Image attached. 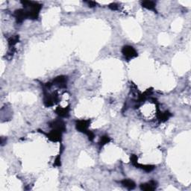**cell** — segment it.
I'll list each match as a JSON object with an SVG mask.
<instances>
[{
	"instance_id": "8fae6325",
	"label": "cell",
	"mask_w": 191,
	"mask_h": 191,
	"mask_svg": "<svg viewBox=\"0 0 191 191\" xmlns=\"http://www.w3.org/2000/svg\"><path fill=\"white\" fill-rule=\"evenodd\" d=\"M171 113L169 111H165V112L162 113L161 111H159V110L158 109V113H157V117H158V120L161 122H165L167 121L168 119L171 117Z\"/></svg>"
},
{
	"instance_id": "6da1fadb",
	"label": "cell",
	"mask_w": 191,
	"mask_h": 191,
	"mask_svg": "<svg viewBox=\"0 0 191 191\" xmlns=\"http://www.w3.org/2000/svg\"><path fill=\"white\" fill-rule=\"evenodd\" d=\"M23 5L24 8L27 11L28 16L29 19H36L38 17L40 11L42 8V5L35 2H28L24 1L21 2Z\"/></svg>"
},
{
	"instance_id": "5b68a950",
	"label": "cell",
	"mask_w": 191,
	"mask_h": 191,
	"mask_svg": "<svg viewBox=\"0 0 191 191\" xmlns=\"http://www.w3.org/2000/svg\"><path fill=\"white\" fill-rule=\"evenodd\" d=\"M41 133H44L43 131H40ZM46 135L49 140H50L52 142H58L61 140V137H62V132L58 130H53L50 131L49 133H44Z\"/></svg>"
},
{
	"instance_id": "5bb4252c",
	"label": "cell",
	"mask_w": 191,
	"mask_h": 191,
	"mask_svg": "<svg viewBox=\"0 0 191 191\" xmlns=\"http://www.w3.org/2000/svg\"><path fill=\"white\" fill-rule=\"evenodd\" d=\"M134 167H136L137 168H140L142 169H143V170H145L146 172H151V171H152L153 169H155V166L152 165H143V164H140L139 163H137L136 164L134 165Z\"/></svg>"
},
{
	"instance_id": "9c48e42d",
	"label": "cell",
	"mask_w": 191,
	"mask_h": 191,
	"mask_svg": "<svg viewBox=\"0 0 191 191\" xmlns=\"http://www.w3.org/2000/svg\"><path fill=\"white\" fill-rule=\"evenodd\" d=\"M157 187V182L155 181H149L148 183L145 184H142L140 185V189L142 190H145V191H152L155 190Z\"/></svg>"
},
{
	"instance_id": "4fadbf2b",
	"label": "cell",
	"mask_w": 191,
	"mask_h": 191,
	"mask_svg": "<svg viewBox=\"0 0 191 191\" xmlns=\"http://www.w3.org/2000/svg\"><path fill=\"white\" fill-rule=\"evenodd\" d=\"M121 184L123 185L124 187H126L128 190H133V189L135 188V183L131 179H124L121 181Z\"/></svg>"
},
{
	"instance_id": "30bf717a",
	"label": "cell",
	"mask_w": 191,
	"mask_h": 191,
	"mask_svg": "<svg viewBox=\"0 0 191 191\" xmlns=\"http://www.w3.org/2000/svg\"><path fill=\"white\" fill-rule=\"evenodd\" d=\"M55 111L58 116L61 117H67L69 116L70 107L69 106H67V107L66 108L57 107Z\"/></svg>"
},
{
	"instance_id": "7c38bea8",
	"label": "cell",
	"mask_w": 191,
	"mask_h": 191,
	"mask_svg": "<svg viewBox=\"0 0 191 191\" xmlns=\"http://www.w3.org/2000/svg\"><path fill=\"white\" fill-rule=\"evenodd\" d=\"M141 5H142V6L143 7V8L149 9V10L154 11H156V9H155L156 3L155 2H153V1H143L141 2Z\"/></svg>"
},
{
	"instance_id": "ac0fdd59",
	"label": "cell",
	"mask_w": 191,
	"mask_h": 191,
	"mask_svg": "<svg viewBox=\"0 0 191 191\" xmlns=\"http://www.w3.org/2000/svg\"><path fill=\"white\" fill-rule=\"evenodd\" d=\"M54 166H55V167H60L61 166V155H57V158H55V163H54Z\"/></svg>"
},
{
	"instance_id": "ffe728a7",
	"label": "cell",
	"mask_w": 191,
	"mask_h": 191,
	"mask_svg": "<svg viewBox=\"0 0 191 191\" xmlns=\"http://www.w3.org/2000/svg\"><path fill=\"white\" fill-rule=\"evenodd\" d=\"M86 3H87V4L88 5V6L91 7V8H94V7H96V5H97V3L93 1H87V2H86Z\"/></svg>"
},
{
	"instance_id": "8992f818",
	"label": "cell",
	"mask_w": 191,
	"mask_h": 191,
	"mask_svg": "<svg viewBox=\"0 0 191 191\" xmlns=\"http://www.w3.org/2000/svg\"><path fill=\"white\" fill-rule=\"evenodd\" d=\"M14 17H15L16 19H17V22L19 23H23L25 19L28 18L27 11L25 8L18 9V10L15 11V12H14Z\"/></svg>"
},
{
	"instance_id": "e0dca14e",
	"label": "cell",
	"mask_w": 191,
	"mask_h": 191,
	"mask_svg": "<svg viewBox=\"0 0 191 191\" xmlns=\"http://www.w3.org/2000/svg\"><path fill=\"white\" fill-rule=\"evenodd\" d=\"M86 134L87 135V137H88V139H89V140H91V141H93V139H94V137H95L94 134H93V133L92 132V131H88L86 133Z\"/></svg>"
},
{
	"instance_id": "277c9868",
	"label": "cell",
	"mask_w": 191,
	"mask_h": 191,
	"mask_svg": "<svg viewBox=\"0 0 191 191\" xmlns=\"http://www.w3.org/2000/svg\"><path fill=\"white\" fill-rule=\"evenodd\" d=\"M90 124H91V120H81L76 122L75 127H76V129L79 131L86 134L89 131L88 130V127L90 126Z\"/></svg>"
},
{
	"instance_id": "9a60e30c",
	"label": "cell",
	"mask_w": 191,
	"mask_h": 191,
	"mask_svg": "<svg viewBox=\"0 0 191 191\" xmlns=\"http://www.w3.org/2000/svg\"><path fill=\"white\" fill-rule=\"evenodd\" d=\"M18 41H19V36L15 35V36H12V37H11L8 40L9 48L14 47V46L17 44Z\"/></svg>"
},
{
	"instance_id": "d6986e66",
	"label": "cell",
	"mask_w": 191,
	"mask_h": 191,
	"mask_svg": "<svg viewBox=\"0 0 191 191\" xmlns=\"http://www.w3.org/2000/svg\"><path fill=\"white\" fill-rule=\"evenodd\" d=\"M109 8H111V10L113 11H117L118 10L119 8V5L118 4H117V3H111V4L109 5Z\"/></svg>"
},
{
	"instance_id": "3957f363",
	"label": "cell",
	"mask_w": 191,
	"mask_h": 191,
	"mask_svg": "<svg viewBox=\"0 0 191 191\" xmlns=\"http://www.w3.org/2000/svg\"><path fill=\"white\" fill-rule=\"evenodd\" d=\"M122 53L127 60H131L138 56V52L131 46H123L122 49Z\"/></svg>"
},
{
	"instance_id": "ba28073f",
	"label": "cell",
	"mask_w": 191,
	"mask_h": 191,
	"mask_svg": "<svg viewBox=\"0 0 191 191\" xmlns=\"http://www.w3.org/2000/svg\"><path fill=\"white\" fill-rule=\"evenodd\" d=\"M66 82H67V77L64 75L57 76L52 81V85H57L61 88L66 87Z\"/></svg>"
},
{
	"instance_id": "7a4b0ae2",
	"label": "cell",
	"mask_w": 191,
	"mask_h": 191,
	"mask_svg": "<svg viewBox=\"0 0 191 191\" xmlns=\"http://www.w3.org/2000/svg\"><path fill=\"white\" fill-rule=\"evenodd\" d=\"M44 103L46 107H51V106L54 105V104L57 103L59 100L58 94L56 92L53 93L52 94H49L44 91Z\"/></svg>"
},
{
	"instance_id": "2e32d148",
	"label": "cell",
	"mask_w": 191,
	"mask_h": 191,
	"mask_svg": "<svg viewBox=\"0 0 191 191\" xmlns=\"http://www.w3.org/2000/svg\"><path fill=\"white\" fill-rule=\"evenodd\" d=\"M110 141H111V138H110L108 136H107V135H104V136L101 137L100 142H99V144H100V147L104 146L105 145V144L108 143Z\"/></svg>"
},
{
	"instance_id": "52a82bcc",
	"label": "cell",
	"mask_w": 191,
	"mask_h": 191,
	"mask_svg": "<svg viewBox=\"0 0 191 191\" xmlns=\"http://www.w3.org/2000/svg\"><path fill=\"white\" fill-rule=\"evenodd\" d=\"M49 126L52 128L53 129L55 130H58L61 131V132H64L66 131V125L65 123L62 121V120H57L55 121H52L49 122Z\"/></svg>"
}]
</instances>
